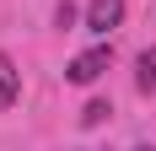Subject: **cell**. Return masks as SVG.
<instances>
[{
    "label": "cell",
    "mask_w": 156,
    "mask_h": 151,
    "mask_svg": "<svg viewBox=\"0 0 156 151\" xmlns=\"http://www.w3.org/2000/svg\"><path fill=\"white\" fill-rule=\"evenodd\" d=\"M124 22V0H92L86 6V32H113Z\"/></svg>",
    "instance_id": "7a4b0ae2"
},
{
    "label": "cell",
    "mask_w": 156,
    "mask_h": 151,
    "mask_svg": "<svg viewBox=\"0 0 156 151\" xmlns=\"http://www.w3.org/2000/svg\"><path fill=\"white\" fill-rule=\"evenodd\" d=\"M135 87L140 92H156V43L140 54V70H135Z\"/></svg>",
    "instance_id": "277c9868"
},
{
    "label": "cell",
    "mask_w": 156,
    "mask_h": 151,
    "mask_svg": "<svg viewBox=\"0 0 156 151\" xmlns=\"http://www.w3.org/2000/svg\"><path fill=\"white\" fill-rule=\"evenodd\" d=\"M108 113H113L108 103H86V108H81V124L92 130V124H102V119H108Z\"/></svg>",
    "instance_id": "5b68a950"
},
{
    "label": "cell",
    "mask_w": 156,
    "mask_h": 151,
    "mask_svg": "<svg viewBox=\"0 0 156 151\" xmlns=\"http://www.w3.org/2000/svg\"><path fill=\"white\" fill-rule=\"evenodd\" d=\"M16 92H22V81H16V65L0 54V108H11V103H16Z\"/></svg>",
    "instance_id": "3957f363"
},
{
    "label": "cell",
    "mask_w": 156,
    "mask_h": 151,
    "mask_svg": "<svg viewBox=\"0 0 156 151\" xmlns=\"http://www.w3.org/2000/svg\"><path fill=\"white\" fill-rule=\"evenodd\" d=\"M140 151H151V146H140Z\"/></svg>",
    "instance_id": "8992f818"
},
{
    "label": "cell",
    "mask_w": 156,
    "mask_h": 151,
    "mask_svg": "<svg viewBox=\"0 0 156 151\" xmlns=\"http://www.w3.org/2000/svg\"><path fill=\"white\" fill-rule=\"evenodd\" d=\"M108 60H113V54H108V43H97V49H86V54H76V60H70V70H65V76H70L76 87H92L97 76L108 70Z\"/></svg>",
    "instance_id": "6da1fadb"
}]
</instances>
